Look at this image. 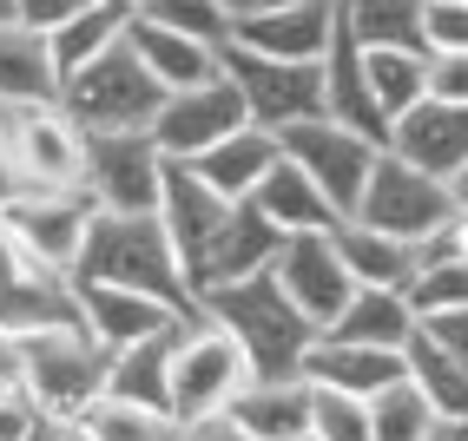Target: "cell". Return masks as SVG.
Returning a JSON list of instances; mask_svg holds the SVG:
<instances>
[{"mask_svg":"<svg viewBox=\"0 0 468 441\" xmlns=\"http://www.w3.org/2000/svg\"><path fill=\"white\" fill-rule=\"evenodd\" d=\"M389 152L449 184V178L468 165V106H442V100L410 106V112L389 125Z\"/></svg>","mask_w":468,"mask_h":441,"instance_id":"e0dca14e","label":"cell"},{"mask_svg":"<svg viewBox=\"0 0 468 441\" xmlns=\"http://www.w3.org/2000/svg\"><path fill=\"white\" fill-rule=\"evenodd\" d=\"M422 7H468V0H422Z\"/></svg>","mask_w":468,"mask_h":441,"instance_id":"c3c4849f","label":"cell"},{"mask_svg":"<svg viewBox=\"0 0 468 441\" xmlns=\"http://www.w3.org/2000/svg\"><path fill=\"white\" fill-rule=\"evenodd\" d=\"M284 159V145H277V132H264V125H238L231 139H218L211 152H198V159H185L218 198H231V205H244L264 184V172Z\"/></svg>","mask_w":468,"mask_h":441,"instance_id":"7402d4cb","label":"cell"},{"mask_svg":"<svg viewBox=\"0 0 468 441\" xmlns=\"http://www.w3.org/2000/svg\"><path fill=\"white\" fill-rule=\"evenodd\" d=\"M126 47L139 53V67H145L152 79H159L165 92L205 86V79H218V73H225V47L185 40V34H172V26L145 20V14H133V34H126Z\"/></svg>","mask_w":468,"mask_h":441,"instance_id":"ffe728a7","label":"cell"},{"mask_svg":"<svg viewBox=\"0 0 468 441\" xmlns=\"http://www.w3.org/2000/svg\"><path fill=\"white\" fill-rule=\"evenodd\" d=\"M277 145H284V159L336 205V217L356 211L363 184H369V165H377V152H383L377 139H363V132H350V125H336V119H303L291 132H277Z\"/></svg>","mask_w":468,"mask_h":441,"instance_id":"8fae6325","label":"cell"},{"mask_svg":"<svg viewBox=\"0 0 468 441\" xmlns=\"http://www.w3.org/2000/svg\"><path fill=\"white\" fill-rule=\"evenodd\" d=\"M27 395L40 402V415H86L106 395V350L86 336V323H53L27 336Z\"/></svg>","mask_w":468,"mask_h":441,"instance_id":"8992f818","label":"cell"},{"mask_svg":"<svg viewBox=\"0 0 468 441\" xmlns=\"http://www.w3.org/2000/svg\"><path fill=\"white\" fill-rule=\"evenodd\" d=\"M363 79H369V106L396 125L410 106L429 100V53L416 47H363Z\"/></svg>","mask_w":468,"mask_h":441,"instance_id":"83f0119b","label":"cell"},{"mask_svg":"<svg viewBox=\"0 0 468 441\" xmlns=\"http://www.w3.org/2000/svg\"><path fill=\"white\" fill-rule=\"evenodd\" d=\"M422 53H468V7H422Z\"/></svg>","mask_w":468,"mask_h":441,"instance_id":"8d00e7d4","label":"cell"},{"mask_svg":"<svg viewBox=\"0 0 468 441\" xmlns=\"http://www.w3.org/2000/svg\"><path fill=\"white\" fill-rule=\"evenodd\" d=\"M59 106L80 132H152V119L165 106V86L139 67V53L119 40L112 53L86 59L80 73H67L59 86Z\"/></svg>","mask_w":468,"mask_h":441,"instance_id":"3957f363","label":"cell"},{"mask_svg":"<svg viewBox=\"0 0 468 441\" xmlns=\"http://www.w3.org/2000/svg\"><path fill=\"white\" fill-rule=\"evenodd\" d=\"M225 79L238 86L244 119L264 132H291L303 119H330L324 112V67L317 59H264L251 47H225Z\"/></svg>","mask_w":468,"mask_h":441,"instance_id":"52a82bcc","label":"cell"},{"mask_svg":"<svg viewBox=\"0 0 468 441\" xmlns=\"http://www.w3.org/2000/svg\"><path fill=\"white\" fill-rule=\"evenodd\" d=\"M449 192H455V205H462V211H468V165H462V172H455V178H449Z\"/></svg>","mask_w":468,"mask_h":441,"instance_id":"7dc6e473","label":"cell"},{"mask_svg":"<svg viewBox=\"0 0 468 441\" xmlns=\"http://www.w3.org/2000/svg\"><path fill=\"white\" fill-rule=\"evenodd\" d=\"M410 310H416V317L468 310V257H435V250H422V270L410 283Z\"/></svg>","mask_w":468,"mask_h":441,"instance_id":"836d02e7","label":"cell"},{"mask_svg":"<svg viewBox=\"0 0 468 441\" xmlns=\"http://www.w3.org/2000/svg\"><path fill=\"white\" fill-rule=\"evenodd\" d=\"M350 217H363V225H377V231L402 237V244H429V237L455 217V192H449L442 178H429L422 165L396 159V152L383 145V152H377V165H369V184H363V198H356Z\"/></svg>","mask_w":468,"mask_h":441,"instance_id":"ba28073f","label":"cell"},{"mask_svg":"<svg viewBox=\"0 0 468 441\" xmlns=\"http://www.w3.org/2000/svg\"><path fill=\"white\" fill-rule=\"evenodd\" d=\"M80 428L92 441H178V415L145 408V402H119V395H100L80 415Z\"/></svg>","mask_w":468,"mask_h":441,"instance_id":"1f68e13d","label":"cell"},{"mask_svg":"<svg viewBox=\"0 0 468 441\" xmlns=\"http://www.w3.org/2000/svg\"><path fill=\"white\" fill-rule=\"evenodd\" d=\"M178 323L159 330V336H145V342H133V350H112L106 356V395L145 402V408H165L172 415V342H178Z\"/></svg>","mask_w":468,"mask_h":441,"instance_id":"4316f807","label":"cell"},{"mask_svg":"<svg viewBox=\"0 0 468 441\" xmlns=\"http://www.w3.org/2000/svg\"><path fill=\"white\" fill-rule=\"evenodd\" d=\"M0 152L20 178V192H80L86 178V132L67 106H0Z\"/></svg>","mask_w":468,"mask_h":441,"instance_id":"277c9868","label":"cell"},{"mask_svg":"<svg viewBox=\"0 0 468 441\" xmlns=\"http://www.w3.org/2000/svg\"><path fill=\"white\" fill-rule=\"evenodd\" d=\"M356 47H416L422 53V0H336Z\"/></svg>","mask_w":468,"mask_h":441,"instance_id":"4dcf8cb0","label":"cell"},{"mask_svg":"<svg viewBox=\"0 0 468 441\" xmlns=\"http://www.w3.org/2000/svg\"><path fill=\"white\" fill-rule=\"evenodd\" d=\"M40 422V402L27 389H0V441H27Z\"/></svg>","mask_w":468,"mask_h":441,"instance_id":"60d3db41","label":"cell"},{"mask_svg":"<svg viewBox=\"0 0 468 441\" xmlns=\"http://www.w3.org/2000/svg\"><path fill=\"white\" fill-rule=\"evenodd\" d=\"M198 310L218 330H231V342L244 350L251 375H303V350L317 342V323L284 297V283L271 270L244 277V283H225V290H205Z\"/></svg>","mask_w":468,"mask_h":441,"instance_id":"6da1fadb","label":"cell"},{"mask_svg":"<svg viewBox=\"0 0 468 441\" xmlns=\"http://www.w3.org/2000/svg\"><path fill=\"white\" fill-rule=\"evenodd\" d=\"M165 152L152 132H86V198L112 217H152L165 192Z\"/></svg>","mask_w":468,"mask_h":441,"instance_id":"30bf717a","label":"cell"},{"mask_svg":"<svg viewBox=\"0 0 468 441\" xmlns=\"http://www.w3.org/2000/svg\"><path fill=\"white\" fill-rule=\"evenodd\" d=\"M53 100H59L53 40L27 20H0V106H53Z\"/></svg>","mask_w":468,"mask_h":441,"instance_id":"44dd1931","label":"cell"},{"mask_svg":"<svg viewBox=\"0 0 468 441\" xmlns=\"http://www.w3.org/2000/svg\"><path fill=\"white\" fill-rule=\"evenodd\" d=\"M218 7H225V20H231V34H238V20H251V14L277 7V0H218Z\"/></svg>","mask_w":468,"mask_h":441,"instance_id":"f6af8a7d","label":"cell"},{"mask_svg":"<svg viewBox=\"0 0 468 441\" xmlns=\"http://www.w3.org/2000/svg\"><path fill=\"white\" fill-rule=\"evenodd\" d=\"M73 277L80 283H119V290L159 297V303L185 310V317L198 310L192 283H185V264H178V250H172L159 217H112V211H100V217H92V231H86V250H80Z\"/></svg>","mask_w":468,"mask_h":441,"instance_id":"7a4b0ae2","label":"cell"},{"mask_svg":"<svg viewBox=\"0 0 468 441\" xmlns=\"http://www.w3.org/2000/svg\"><path fill=\"white\" fill-rule=\"evenodd\" d=\"M231 422L258 441H297L310 435V383L303 375H251L231 402Z\"/></svg>","mask_w":468,"mask_h":441,"instance_id":"603a6c76","label":"cell"},{"mask_svg":"<svg viewBox=\"0 0 468 441\" xmlns=\"http://www.w3.org/2000/svg\"><path fill=\"white\" fill-rule=\"evenodd\" d=\"M92 217H100V205L86 198V184L80 192H14L0 205V225H7L14 250L34 270H53V277H73Z\"/></svg>","mask_w":468,"mask_h":441,"instance_id":"9c48e42d","label":"cell"},{"mask_svg":"<svg viewBox=\"0 0 468 441\" xmlns=\"http://www.w3.org/2000/svg\"><path fill=\"white\" fill-rule=\"evenodd\" d=\"M238 125H251L244 119V100H238V86L218 73L205 86L165 92L159 119H152V145H159L165 159H198V152H211L218 139H231Z\"/></svg>","mask_w":468,"mask_h":441,"instance_id":"7c38bea8","label":"cell"},{"mask_svg":"<svg viewBox=\"0 0 468 441\" xmlns=\"http://www.w3.org/2000/svg\"><path fill=\"white\" fill-rule=\"evenodd\" d=\"M402 375L416 383V395H422L442 422H468V369H462L435 336L410 330V342H402Z\"/></svg>","mask_w":468,"mask_h":441,"instance_id":"f1b7e54d","label":"cell"},{"mask_svg":"<svg viewBox=\"0 0 468 441\" xmlns=\"http://www.w3.org/2000/svg\"><path fill=\"white\" fill-rule=\"evenodd\" d=\"M244 205H251L258 217H264V225L277 231V237H297V231H330L336 225V205L317 192V184H310L291 159H277L271 172H264V184H258V192L251 198H244Z\"/></svg>","mask_w":468,"mask_h":441,"instance_id":"484cf974","label":"cell"},{"mask_svg":"<svg viewBox=\"0 0 468 441\" xmlns=\"http://www.w3.org/2000/svg\"><path fill=\"white\" fill-rule=\"evenodd\" d=\"M336 26V0H277V7L238 20V47H251L264 59H324Z\"/></svg>","mask_w":468,"mask_h":441,"instance_id":"ac0fdd59","label":"cell"},{"mask_svg":"<svg viewBox=\"0 0 468 441\" xmlns=\"http://www.w3.org/2000/svg\"><path fill=\"white\" fill-rule=\"evenodd\" d=\"M429 422H435V408L416 395L410 375H396L389 389L369 395V441H422Z\"/></svg>","mask_w":468,"mask_h":441,"instance_id":"d6a6232c","label":"cell"},{"mask_svg":"<svg viewBox=\"0 0 468 441\" xmlns=\"http://www.w3.org/2000/svg\"><path fill=\"white\" fill-rule=\"evenodd\" d=\"M310 441H369V402L310 383Z\"/></svg>","mask_w":468,"mask_h":441,"instance_id":"e575fe53","label":"cell"},{"mask_svg":"<svg viewBox=\"0 0 468 441\" xmlns=\"http://www.w3.org/2000/svg\"><path fill=\"white\" fill-rule=\"evenodd\" d=\"M133 7H152V0H133Z\"/></svg>","mask_w":468,"mask_h":441,"instance_id":"f907efd6","label":"cell"},{"mask_svg":"<svg viewBox=\"0 0 468 441\" xmlns=\"http://www.w3.org/2000/svg\"><path fill=\"white\" fill-rule=\"evenodd\" d=\"M422 441H468V422H442V415H435V422L422 428Z\"/></svg>","mask_w":468,"mask_h":441,"instance_id":"bcb514c9","label":"cell"},{"mask_svg":"<svg viewBox=\"0 0 468 441\" xmlns=\"http://www.w3.org/2000/svg\"><path fill=\"white\" fill-rule=\"evenodd\" d=\"M277 237L264 217L251 211V205H231V217L218 225V237L205 244V257L185 270V283H192V297H205V290H225V283H244V277H258V270H271V257H277Z\"/></svg>","mask_w":468,"mask_h":441,"instance_id":"9a60e30c","label":"cell"},{"mask_svg":"<svg viewBox=\"0 0 468 441\" xmlns=\"http://www.w3.org/2000/svg\"><path fill=\"white\" fill-rule=\"evenodd\" d=\"M330 244H336L343 270H350L356 283H369V290H402L410 297V283L422 270V244H402V237H389L377 225H363V217H336Z\"/></svg>","mask_w":468,"mask_h":441,"instance_id":"d6986e66","label":"cell"},{"mask_svg":"<svg viewBox=\"0 0 468 441\" xmlns=\"http://www.w3.org/2000/svg\"><path fill=\"white\" fill-rule=\"evenodd\" d=\"M73 303H80L86 336L100 342L106 356H112V350H133V342L159 336V330H172V323L185 317V310H172V303H159V297L119 290V283H80V277H73Z\"/></svg>","mask_w":468,"mask_h":441,"instance_id":"5bb4252c","label":"cell"},{"mask_svg":"<svg viewBox=\"0 0 468 441\" xmlns=\"http://www.w3.org/2000/svg\"><path fill=\"white\" fill-rule=\"evenodd\" d=\"M429 100L468 106V53H429Z\"/></svg>","mask_w":468,"mask_h":441,"instance_id":"74e56055","label":"cell"},{"mask_svg":"<svg viewBox=\"0 0 468 441\" xmlns=\"http://www.w3.org/2000/svg\"><path fill=\"white\" fill-rule=\"evenodd\" d=\"M86 7H100V0H14V20H27V26H40V34H53V26H67V20L86 14Z\"/></svg>","mask_w":468,"mask_h":441,"instance_id":"ab89813d","label":"cell"},{"mask_svg":"<svg viewBox=\"0 0 468 441\" xmlns=\"http://www.w3.org/2000/svg\"><path fill=\"white\" fill-rule=\"evenodd\" d=\"M0 20H14V0H0Z\"/></svg>","mask_w":468,"mask_h":441,"instance_id":"681fc988","label":"cell"},{"mask_svg":"<svg viewBox=\"0 0 468 441\" xmlns=\"http://www.w3.org/2000/svg\"><path fill=\"white\" fill-rule=\"evenodd\" d=\"M20 383H27V336L0 323V389H20Z\"/></svg>","mask_w":468,"mask_h":441,"instance_id":"b9f144b4","label":"cell"},{"mask_svg":"<svg viewBox=\"0 0 468 441\" xmlns=\"http://www.w3.org/2000/svg\"><path fill=\"white\" fill-rule=\"evenodd\" d=\"M402 375V356L396 350H363V342H336V336H317L303 350V383L317 389H343V395H377Z\"/></svg>","mask_w":468,"mask_h":441,"instance_id":"cb8c5ba5","label":"cell"},{"mask_svg":"<svg viewBox=\"0 0 468 441\" xmlns=\"http://www.w3.org/2000/svg\"><path fill=\"white\" fill-rule=\"evenodd\" d=\"M27 441H92V435H86V428H80L73 415H40Z\"/></svg>","mask_w":468,"mask_h":441,"instance_id":"ee69618b","label":"cell"},{"mask_svg":"<svg viewBox=\"0 0 468 441\" xmlns=\"http://www.w3.org/2000/svg\"><path fill=\"white\" fill-rule=\"evenodd\" d=\"M416 330V310L402 290H369V283H356L350 303L336 310V317L317 330V336H336V342H363V350H396L402 356V342H410Z\"/></svg>","mask_w":468,"mask_h":441,"instance_id":"d4e9b609","label":"cell"},{"mask_svg":"<svg viewBox=\"0 0 468 441\" xmlns=\"http://www.w3.org/2000/svg\"><path fill=\"white\" fill-rule=\"evenodd\" d=\"M244 383H251V362L231 342V330H218L205 310H192L178 323V342H172V415L178 422L225 415Z\"/></svg>","mask_w":468,"mask_h":441,"instance_id":"5b68a950","label":"cell"},{"mask_svg":"<svg viewBox=\"0 0 468 441\" xmlns=\"http://www.w3.org/2000/svg\"><path fill=\"white\" fill-rule=\"evenodd\" d=\"M297 441H310V435H297Z\"/></svg>","mask_w":468,"mask_h":441,"instance_id":"816d5d0a","label":"cell"},{"mask_svg":"<svg viewBox=\"0 0 468 441\" xmlns=\"http://www.w3.org/2000/svg\"><path fill=\"white\" fill-rule=\"evenodd\" d=\"M165 225V237H172V250H178V264L192 270L198 257H205V244L218 237V225L231 217V198H218L211 184L185 165V159H172L165 165V192H159V211H152Z\"/></svg>","mask_w":468,"mask_h":441,"instance_id":"2e32d148","label":"cell"},{"mask_svg":"<svg viewBox=\"0 0 468 441\" xmlns=\"http://www.w3.org/2000/svg\"><path fill=\"white\" fill-rule=\"evenodd\" d=\"M133 0H100V7H86V14H73L67 26H53V59H59V86H67V73H80L86 59H100V53H112L119 40L133 34Z\"/></svg>","mask_w":468,"mask_h":441,"instance_id":"f546056e","label":"cell"},{"mask_svg":"<svg viewBox=\"0 0 468 441\" xmlns=\"http://www.w3.org/2000/svg\"><path fill=\"white\" fill-rule=\"evenodd\" d=\"M178 441H258V435H244L231 422V408L225 415H198V422H178Z\"/></svg>","mask_w":468,"mask_h":441,"instance_id":"7bdbcfd3","label":"cell"},{"mask_svg":"<svg viewBox=\"0 0 468 441\" xmlns=\"http://www.w3.org/2000/svg\"><path fill=\"white\" fill-rule=\"evenodd\" d=\"M416 330L435 336V342H442V350L468 369V310H435V317H416Z\"/></svg>","mask_w":468,"mask_h":441,"instance_id":"f35d334b","label":"cell"},{"mask_svg":"<svg viewBox=\"0 0 468 441\" xmlns=\"http://www.w3.org/2000/svg\"><path fill=\"white\" fill-rule=\"evenodd\" d=\"M139 14L159 20V26H172V34H185V40L231 47V20H225V7H218V0H152V7H139Z\"/></svg>","mask_w":468,"mask_h":441,"instance_id":"d590c367","label":"cell"},{"mask_svg":"<svg viewBox=\"0 0 468 441\" xmlns=\"http://www.w3.org/2000/svg\"><path fill=\"white\" fill-rule=\"evenodd\" d=\"M271 277L284 283V297H291L317 330H324L336 310L350 303V290H356V277L343 270L330 231H297V237H284V244H277V257H271Z\"/></svg>","mask_w":468,"mask_h":441,"instance_id":"4fadbf2b","label":"cell"}]
</instances>
